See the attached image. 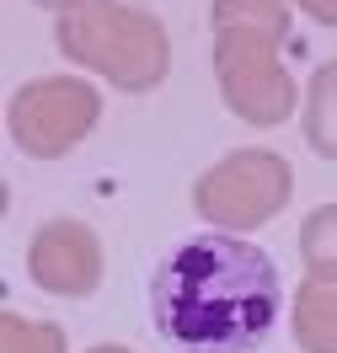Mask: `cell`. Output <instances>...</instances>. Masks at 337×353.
Listing matches in <instances>:
<instances>
[{
  "label": "cell",
  "instance_id": "1",
  "mask_svg": "<svg viewBox=\"0 0 337 353\" xmlns=\"http://www.w3.org/2000/svg\"><path fill=\"white\" fill-rule=\"evenodd\" d=\"M278 310V268L241 236H187L150 273V321L177 353H252L273 337Z\"/></svg>",
  "mask_w": 337,
  "mask_h": 353
}]
</instances>
